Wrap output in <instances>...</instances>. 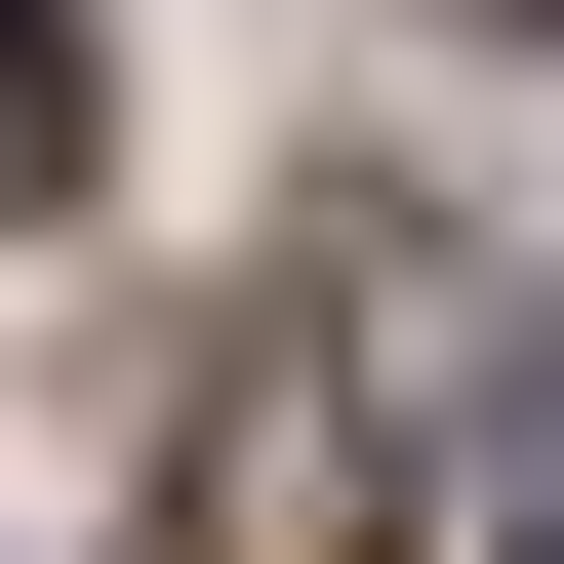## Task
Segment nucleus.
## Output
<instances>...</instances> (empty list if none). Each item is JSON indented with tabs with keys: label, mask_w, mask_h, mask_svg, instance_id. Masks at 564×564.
<instances>
[{
	"label": "nucleus",
	"mask_w": 564,
	"mask_h": 564,
	"mask_svg": "<svg viewBox=\"0 0 564 564\" xmlns=\"http://www.w3.org/2000/svg\"><path fill=\"white\" fill-rule=\"evenodd\" d=\"M162 564H403V403H364V323H242V364H202Z\"/></svg>",
	"instance_id": "1"
},
{
	"label": "nucleus",
	"mask_w": 564,
	"mask_h": 564,
	"mask_svg": "<svg viewBox=\"0 0 564 564\" xmlns=\"http://www.w3.org/2000/svg\"><path fill=\"white\" fill-rule=\"evenodd\" d=\"M82 121H121V82H82V0H0V202H82Z\"/></svg>",
	"instance_id": "2"
},
{
	"label": "nucleus",
	"mask_w": 564,
	"mask_h": 564,
	"mask_svg": "<svg viewBox=\"0 0 564 564\" xmlns=\"http://www.w3.org/2000/svg\"><path fill=\"white\" fill-rule=\"evenodd\" d=\"M524 564H564V364H524Z\"/></svg>",
	"instance_id": "3"
},
{
	"label": "nucleus",
	"mask_w": 564,
	"mask_h": 564,
	"mask_svg": "<svg viewBox=\"0 0 564 564\" xmlns=\"http://www.w3.org/2000/svg\"><path fill=\"white\" fill-rule=\"evenodd\" d=\"M484 41H564V0H484Z\"/></svg>",
	"instance_id": "4"
}]
</instances>
